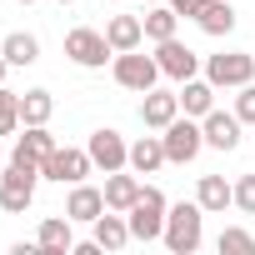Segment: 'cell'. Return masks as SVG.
<instances>
[{
  "label": "cell",
  "mask_w": 255,
  "mask_h": 255,
  "mask_svg": "<svg viewBox=\"0 0 255 255\" xmlns=\"http://www.w3.org/2000/svg\"><path fill=\"white\" fill-rule=\"evenodd\" d=\"M160 240H165L170 255H195L205 245V210H200V200H175L165 210V235Z\"/></svg>",
  "instance_id": "6da1fadb"
},
{
  "label": "cell",
  "mask_w": 255,
  "mask_h": 255,
  "mask_svg": "<svg viewBox=\"0 0 255 255\" xmlns=\"http://www.w3.org/2000/svg\"><path fill=\"white\" fill-rule=\"evenodd\" d=\"M200 75H205L215 90H240V85L255 80V55H250V50H215V55H205Z\"/></svg>",
  "instance_id": "7a4b0ae2"
},
{
  "label": "cell",
  "mask_w": 255,
  "mask_h": 255,
  "mask_svg": "<svg viewBox=\"0 0 255 255\" xmlns=\"http://www.w3.org/2000/svg\"><path fill=\"white\" fill-rule=\"evenodd\" d=\"M165 210H170V200H165L155 185H145L140 200L125 210V220H130V235H135L140 245H155V240L165 235Z\"/></svg>",
  "instance_id": "3957f363"
},
{
  "label": "cell",
  "mask_w": 255,
  "mask_h": 255,
  "mask_svg": "<svg viewBox=\"0 0 255 255\" xmlns=\"http://www.w3.org/2000/svg\"><path fill=\"white\" fill-rule=\"evenodd\" d=\"M65 55H70V65H80V70H105V65L115 60L105 30H95V25H75V30H65Z\"/></svg>",
  "instance_id": "277c9868"
},
{
  "label": "cell",
  "mask_w": 255,
  "mask_h": 255,
  "mask_svg": "<svg viewBox=\"0 0 255 255\" xmlns=\"http://www.w3.org/2000/svg\"><path fill=\"white\" fill-rule=\"evenodd\" d=\"M110 75H115L120 90H135V95H145V90H155L165 80L160 65H155V55H140V50H120L110 60Z\"/></svg>",
  "instance_id": "5b68a950"
},
{
  "label": "cell",
  "mask_w": 255,
  "mask_h": 255,
  "mask_svg": "<svg viewBox=\"0 0 255 255\" xmlns=\"http://www.w3.org/2000/svg\"><path fill=\"white\" fill-rule=\"evenodd\" d=\"M160 140H165V160H170V165H190V160L205 150V130H200V120L185 115V110L160 130Z\"/></svg>",
  "instance_id": "8992f818"
},
{
  "label": "cell",
  "mask_w": 255,
  "mask_h": 255,
  "mask_svg": "<svg viewBox=\"0 0 255 255\" xmlns=\"http://www.w3.org/2000/svg\"><path fill=\"white\" fill-rule=\"evenodd\" d=\"M90 170H95V160H90V150H85V145H55V150L45 155V165H40V180L80 185Z\"/></svg>",
  "instance_id": "52a82bcc"
},
{
  "label": "cell",
  "mask_w": 255,
  "mask_h": 255,
  "mask_svg": "<svg viewBox=\"0 0 255 255\" xmlns=\"http://www.w3.org/2000/svg\"><path fill=\"white\" fill-rule=\"evenodd\" d=\"M35 185H40V170L5 165V175H0V210L5 215H25L35 205Z\"/></svg>",
  "instance_id": "ba28073f"
},
{
  "label": "cell",
  "mask_w": 255,
  "mask_h": 255,
  "mask_svg": "<svg viewBox=\"0 0 255 255\" xmlns=\"http://www.w3.org/2000/svg\"><path fill=\"white\" fill-rule=\"evenodd\" d=\"M60 140L50 135V125H20L15 130V145H10V165H25V170H40L45 155L55 150Z\"/></svg>",
  "instance_id": "9c48e42d"
},
{
  "label": "cell",
  "mask_w": 255,
  "mask_h": 255,
  "mask_svg": "<svg viewBox=\"0 0 255 255\" xmlns=\"http://www.w3.org/2000/svg\"><path fill=\"white\" fill-rule=\"evenodd\" d=\"M155 65H160V75L165 80H190V75H200V65H205V55H195L180 35H170V40H160L155 45Z\"/></svg>",
  "instance_id": "30bf717a"
},
{
  "label": "cell",
  "mask_w": 255,
  "mask_h": 255,
  "mask_svg": "<svg viewBox=\"0 0 255 255\" xmlns=\"http://www.w3.org/2000/svg\"><path fill=\"white\" fill-rule=\"evenodd\" d=\"M85 150H90V160H95V170H125L130 165V140H125L115 125H100V130L85 140Z\"/></svg>",
  "instance_id": "8fae6325"
},
{
  "label": "cell",
  "mask_w": 255,
  "mask_h": 255,
  "mask_svg": "<svg viewBox=\"0 0 255 255\" xmlns=\"http://www.w3.org/2000/svg\"><path fill=\"white\" fill-rule=\"evenodd\" d=\"M200 130H205V145H210V150H225V155H230V150L240 145V130H245V120H240L235 110H220V105H215V110L200 120Z\"/></svg>",
  "instance_id": "7c38bea8"
},
{
  "label": "cell",
  "mask_w": 255,
  "mask_h": 255,
  "mask_svg": "<svg viewBox=\"0 0 255 255\" xmlns=\"http://www.w3.org/2000/svg\"><path fill=\"white\" fill-rule=\"evenodd\" d=\"M105 210H110V205H105V190H100V185H85V180L70 185V195H65V215H70L75 225H95Z\"/></svg>",
  "instance_id": "4fadbf2b"
},
{
  "label": "cell",
  "mask_w": 255,
  "mask_h": 255,
  "mask_svg": "<svg viewBox=\"0 0 255 255\" xmlns=\"http://www.w3.org/2000/svg\"><path fill=\"white\" fill-rule=\"evenodd\" d=\"M180 115V90H145L140 95V120H145V130H165V125Z\"/></svg>",
  "instance_id": "5bb4252c"
},
{
  "label": "cell",
  "mask_w": 255,
  "mask_h": 255,
  "mask_svg": "<svg viewBox=\"0 0 255 255\" xmlns=\"http://www.w3.org/2000/svg\"><path fill=\"white\" fill-rule=\"evenodd\" d=\"M35 240H40L45 255H70V250H75V220H70L65 210H60V215H45L40 230H35Z\"/></svg>",
  "instance_id": "9a60e30c"
},
{
  "label": "cell",
  "mask_w": 255,
  "mask_h": 255,
  "mask_svg": "<svg viewBox=\"0 0 255 255\" xmlns=\"http://www.w3.org/2000/svg\"><path fill=\"white\" fill-rule=\"evenodd\" d=\"M100 190H105V205H110V210H130V205L140 200V190H145V180H140V175H135L130 165H125V170H110Z\"/></svg>",
  "instance_id": "2e32d148"
},
{
  "label": "cell",
  "mask_w": 255,
  "mask_h": 255,
  "mask_svg": "<svg viewBox=\"0 0 255 255\" xmlns=\"http://www.w3.org/2000/svg\"><path fill=\"white\" fill-rule=\"evenodd\" d=\"M90 235H95V245L105 250V255H115V250H125L135 235H130V220H125V210H105L95 225H90Z\"/></svg>",
  "instance_id": "e0dca14e"
},
{
  "label": "cell",
  "mask_w": 255,
  "mask_h": 255,
  "mask_svg": "<svg viewBox=\"0 0 255 255\" xmlns=\"http://www.w3.org/2000/svg\"><path fill=\"white\" fill-rule=\"evenodd\" d=\"M195 200H200L205 215H225V210L235 205V180H225V175H200V180H195Z\"/></svg>",
  "instance_id": "ac0fdd59"
},
{
  "label": "cell",
  "mask_w": 255,
  "mask_h": 255,
  "mask_svg": "<svg viewBox=\"0 0 255 255\" xmlns=\"http://www.w3.org/2000/svg\"><path fill=\"white\" fill-rule=\"evenodd\" d=\"M215 85L205 80V75H190V80H180V110L185 115H195V120H205L210 110H215Z\"/></svg>",
  "instance_id": "d6986e66"
},
{
  "label": "cell",
  "mask_w": 255,
  "mask_h": 255,
  "mask_svg": "<svg viewBox=\"0 0 255 255\" xmlns=\"http://www.w3.org/2000/svg\"><path fill=\"white\" fill-rule=\"evenodd\" d=\"M105 40H110L115 55H120V50H140V45H145L140 15H110V20H105Z\"/></svg>",
  "instance_id": "ffe728a7"
},
{
  "label": "cell",
  "mask_w": 255,
  "mask_h": 255,
  "mask_svg": "<svg viewBox=\"0 0 255 255\" xmlns=\"http://www.w3.org/2000/svg\"><path fill=\"white\" fill-rule=\"evenodd\" d=\"M160 165H170V160H165V140H160V130L130 140V170H135V175H155Z\"/></svg>",
  "instance_id": "44dd1931"
},
{
  "label": "cell",
  "mask_w": 255,
  "mask_h": 255,
  "mask_svg": "<svg viewBox=\"0 0 255 255\" xmlns=\"http://www.w3.org/2000/svg\"><path fill=\"white\" fill-rule=\"evenodd\" d=\"M140 25H145V40L160 45V40H170V35L180 30V15L170 10V0H150V10L140 15Z\"/></svg>",
  "instance_id": "7402d4cb"
},
{
  "label": "cell",
  "mask_w": 255,
  "mask_h": 255,
  "mask_svg": "<svg viewBox=\"0 0 255 255\" xmlns=\"http://www.w3.org/2000/svg\"><path fill=\"white\" fill-rule=\"evenodd\" d=\"M195 25H200L205 35L225 40V35L235 30V5H230V0H205V5H200V15H195Z\"/></svg>",
  "instance_id": "603a6c76"
},
{
  "label": "cell",
  "mask_w": 255,
  "mask_h": 255,
  "mask_svg": "<svg viewBox=\"0 0 255 255\" xmlns=\"http://www.w3.org/2000/svg\"><path fill=\"white\" fill-rule=\"evenodd\" d=\"M0 55L10 60V70H25V65L40 60V40H35L30 30H10L5 40H0Z\"/></svg>",
  "instance_id": "cb8c5ba5"
},
{
  "label": "cell",
  "mask_w": 255,
  "mask_h": 255,
  "mask_svg": "<svg viewBox=\"0 0 255 255\" xmlns=\"http://www.w3.org/2000/svg\"><path fill=\"white\" fill-rule=\"evenodd\" d=\"M50 115H55V95L50 90H25L20 95V125H50Z\"/></svg>",
  "instance_id": "d4e9b609"
},
{
  "label": "cell",
  "mask_w": 255,
  "mask_h": 255,
  "mask_svg": "<svg viewBox=\"0 0 255 255\" xmlns=\"http://www.w3.org/2000/svg\"><path fill=\"white\" fill-rule=\"evenodd\" d=\"M215 250H220V255H255V235L240 230V225H225L220 240H215Z\"/></svg>",
  "instance_id": "484cf974"
},
{
  "label": "cell",
  "mask_w": 255,
  "mask_h": 255,
  "mask_svg": "<svg viewBox=\"0 0 255 255\" xmlns=\"http://www.w3.org/2000/svg\"><path fill=\"white\" fill-rule=\"evenodd\" d=\"M20 130V90L0 85V135H15Z\"/></svg>",
  "instance_id": "4316f807"
},
{
  "label": "cell",
  "mask_w": 255,
  "mask_h": 255,
  "mask_svg": "<svg viewBox=\"0 0 255 255\" xmlns=\"http://www.w3.org/2000/svg\"><path fill=\"white\" fill-rule=\"evenodd\" d=\"M230 110H235V115H240L245 125H255V80L235 90V105H230Z\"/></svg>",
  "instance_id": "83f0119b"
},
{
  "label": "cell",
  "mask_w": 255,
  "mask_h": 255,
  "mask_svg": "<svg viewBox=\"0 0 255 255\" xmlns=\"http://www.w3.org/2000/svg\"><path fill=\"white\" fill-rule=\"evenodd\" d=\"M235 210L240 215H255V175H240L235 180Z\"/></svg>",
  "instance_id": "f1b7e54d"
},
{
  "label": "cell",
  "mask_w": 255,
  "mask_h": 255,
  "mask_svg": "<svg viewBox=\"0 0 255 255\" xmlns=\"http://www.w3.org/2000/svg\"><path fill=\"white\" fill-rule=\"evenodd\" d=\"M200 5H205V0H170V10H175L180 20H195V15H200Z\"/></svg>",
  "instance_id": "f546056e"
},
{
  "label": "cell",
  "mask_w": 255,
  "mask_h": 255,
  "mask_svg": "<svg viewBox=\"0 0 255 255\" xmlns=\"http://www.w3.org/2000/svg\"><path fill=\"white\" fill-rule=\"evenodd\" d=\"M5 75H10V60H5V55H0V85H5Z\"/></svg>",
  "instance_id": "4dcf8cb0"
},
{
  "label": "cell",
  "mask_w": 255,
  "mask_h": 255,
  "mask_svg": "<svg viewBox=\"0 0 255 255\" xmlns=\"http://www.w3.org/2000/svg\"><path fill=\"white\" fill-rule=\"evenodd\" d=\"M60 5H75V0H60Z\"/></svg>",
  "instance_id": "1f68e13d"
},
{
  "label": "cell",
  "mask_w": 255,
  "mask_h": 255,
  "mask_svg": "<svg viewBox=\"0 0 255 255\" xmlns=\"http://www.w3.org/2000/svg\"><path fill=\"white\" fill-rule=\"evenodd\" d=\"M20 5H35V0H20Z\"/></svg>",
  "instance_id": "d6a6232c"
}]
</instances>
